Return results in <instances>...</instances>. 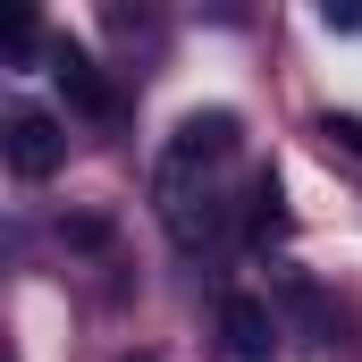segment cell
<instances>
[{
  "mask_svg": "<svg viewBox=\"0 0 362 362\" xmlns=\"http://www.w3.org/2000/svg\"><path fill=\"white\" fill-rule=\"evenodd\" d=\"M0 152H8V169L17 177H51L59 160H68V127L51 118V110H8V135H0Z\"/></svg>",
  "mask_w": 362,
  "mask_h": 362,
  "instance_id": "obj_1",
  "label": "cell"
},
{
  "mask_svg": "<svg viewBox=\"0 0 362 362\" xmlns=\"http://www.w3.org/2000/svg\"><path fill=\"white\" fill-rule=\"evenodd\" d=\"M51 68H59V85H68V101H76L85 118H118V93H110V76L93 68L76 42H59V59H51Z\"/></svg>",
  "mask_w": 362,
  "mask_h": 362,
  "instance_id": "obj_3",
  "label": "cell"
},
{
  "mask_svg": "<svg viewBox=\"0 0 362 362\" xmlns=\"http://www.w3.org/2000/svg\"><path fill=\"white\" fill-rule=\"evenodd\" d=\"M320 135H329V144H346V152L362 160V118H337V110H329V118H320Z\"/></svg>",
  "mask_w": 362,
  "mask_h": 362,
  "instance_id": "obj_4",
  "label": "cell"
},
{
  "mask_svg": "<svg viewBox=\"0 0 362 362\" xmlns=\"http://www.w3.org/2000/svg\"><path fill=\"white\" fill-rule=\"evenodd\" d=\"M34 42H42V25H34V17H8V51H17V59H34Z\"/></svg>",
  "mask_w": 362,
  "mask_h": 362,
  "instance_id": "obj_5",
  "label": "cell"
},
{
  "mask_svg": "<svg viewBox=\"0 0 362 362\" xmlns=\"http://www.w3.org/2000/svg\"><path fill=\"white\" fill-rule=\"evenodd\" d=\"M219 337H228L236 362H270L278 354V312L262 295H228V303H219Z\"/></svg>",
  "mask_w": 362,
  "mask_h": 362,
  "instance_id": "obj_2",
  "label": "cell"
},
{
  "mask_svg": "<svg viewBox=\"0 0 362 362\" xmlns=\"http://www.w3.org/2000/svg\"><path fill=\"white\" fill-rule=\"evenodd\" d=\"M127 362H152V354H127Z\"/></svg>",
  "mask_w": 362,
  "mask_h": 362,
  "instance_id": "obj_6",
  "label": "cell"
}]
</instances>
